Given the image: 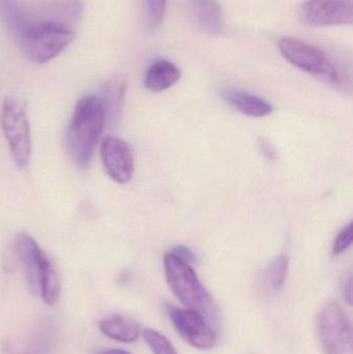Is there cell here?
Returning a JSON list of instances; mask_svg holds the SVG:
<instances>
[{
  "label": "cell",
  "instance_id": "6da1fadb",
  "mask_svg": "<svg viewBox=\"0 0 353 354\" xmlns=\"http://www.w3.org/2000/svg\"><path fill=\"white\" fill-rule=\"evenodd\" d=\"M105 124V110L99 97L97 95L81 97L75 106L66 132L68 153L81 169H86L90 164Z\"/></svg>",
  "mask_w": 353,
  "mask_h": 354
},
{
  "label": "cell",
  "instance_id": "7a4b0ae2",
  "mask_svg": "<svg viewBox=\"0 0 353 354\" xmlns=\"http://www.w3.org/2000/svg\"><path fill=\"white\" fill-rule=\"evenodd\" d=\"M164 270L170 290L186 309L202 314L211 324L218 326L219 311L217 304L199 280L192 264L169 252L164 257Z\"/></svg>",
  "mask_w": 353,
  "mask_h": 354
},
{
  "label": "cell",
  "instance_id": "3957f363",
  "mask_svg": "<svg viewBox=\"0 0 353 354\" xmlns=\"http://www.w3.org/2000/svg\"><path fill=\"white\" fill-rule=\"evenodd\" d=\"M279 51L290 64L331 86L344 89L350 84V77L335 58L313 44L284 37L279 41Z\"/></svg>",
  "mask_w": 353,
  "mask_h": 354
},
{
  "label": "cell",
  "instance_id": "277c9868",
  "mask_svg": "<svg viewBox=\"0 0 353 354\" xmlns=\"http://www.w3.org/2000/svg\"><path fill=\"white\" fill-rule=\"evenodd\" d=\"M76 33L72 27L50 21H33L17 39L21 52L33 64H47L66 49Z\"/></svg>",
  "mask_w": 353,
  "mask_h": 354
},
{
  "label": "cell",
  "instance_id": "5b68a950",
  "mask_svg": "<svg viewBox=\"0 0 353 354\" xmlns=\"http://www.w3.org/2000/svg\"><path fill=\"white\" fill-rule=\"evenodd\" d=\"M1 127L17 166L27 167L31 158V133L27 107L22 100L6 97L2 104Z\"/></svg>",
  "mask_w": 353,
  "mask_h": 354
},
{
  "label": "cell",
  "instance_id": "8992f818",
  "mask_svg": "<svg viewBox=\"0 0 353 354\" xmlns=\"http://www.w3.org/2000/svg\"><path fill=\"white\" fill-rule=\"evenodd\" d=\"M317 326L325 354H353L352 322L337 301L321 310Z\"/></svg>",
  "mask_w": 353,
  "mask_h": 354
},
{
  "label": "cell",
  "instance_id": "52a82bcc",
  "mask_svg": "<svg viewBox=\"0 0 353 354\" xmlns=\"http://www.w3.org/2000/svg\"><path fill=\"white\" fill-rule=\"evenodd\" d=\"M172 326L187 343L200 351H209L217 344V333L213 324L198 312L167 306Z\"/></svg>",
  "mask_w": 353,
  "mask_h": 354
},
{
  "label": "cell",
  "instance_id": "ba28073f",
  "mask_svg": "<svg viewBox=\"0 0 353 354\" xmlns=\"http://www.w3.org/2000/svg\"><path fill=\"white\" fill-rule=\"evenodd\" d=\"M298 18L309 27L350 25L353 21L352 0H306L298 8Z\"/></svg>",
  "mask_w": 353,
  "mask_h": 354
},
{
  "label": "cell",
  "instance_id": "9c48e42d",
  "mask_svg": "<svg viewBox=\"0 0 353 354\" xmlns=\"http://www.w3.org/2000/svg\"><path fill=\"white\" fill-rule=\"evenodd\" d=\"M101 158L108 176L120 185L132 180L135 171L134 155L130 145L117 137L107 136L101 143Z\"/></svg>",
  "mask_w": 353,
  "mask_h": 354
},
{
  "label": "cell",
  "instance_id": "30bf717a",
  "mask_svg": "<svg viewBox=\"0 0 353 354\" xmlns=\"http://www.w3.org/2000/svg\"><path fill=\"white\" fill-rule=\"evenodd\" d=\"M16 252L22 264L27 283L33 293L37 295L39 272L48 256L33 237L27 233H20L16 239Z\"/></svg>",
  "mask_w": 353,
  "mask_h": 354
},
{
  "label": "cell",
  "instance_id": "8fae6325",
  "mask_svg": "<svg viewBox=\"0 0 353 354\" xmlns=\"http://www.w3.org/2000/svg\"><path fill=\"white\" fill-rule=\"evenodd\" d=\"M189 15L202 32L220 35L225 29L223 12L217 0H186Z\"/></svg>",
  "mask_w": 353,
  "mask_h": 354
},
{
  "label": "cell",
  "instance_id": "7c38bea8",
  "mask_svg": "<svg viewBox=\"0 0 353 354\" xmlns=\"http://www.w3.org/2000/svg\"><path fill=\"white\" fill-rule=\"evenodd\" d=\"M223 97L232 108L250 118H263L273 112L274 107L269 102L254 93L240 89H225Z\"/></svg>",
  "mask_w": 353,
  "mask_h": 354
},
{
  "label": "cell",
  "instance_id": "4fadbf2b",
  "mask_svg": "<svg viewBox=\"0 0 353 354\" xmlns=\"http://www.w3.org/2000/svg\"><path fill=\"white\" fill-rule=\"evenodd\" d=\"M182 73L173 62L166 59L155 60L145 74L144 85L149 91L161 93L180 81Z\"/></svg>",
  "mask_w": 353,
  "mask_h": 354
},
{
  "label": "cell",
  "instance_id": "5bb4252c",
  "mask_svg": "<svg viewBox=\"0 0 353 354\" xmlns=\"http://www.w3.org/2000/svg\"><path fill=\"white\" fill-rule=\"evenodd\" d=\"M126 79L124 76H114L102 87L99 100L105 110L106 122L111 124L120 118L126 97Z\"/></svg>",
  "mask_w": 353,
  "mask_h": 354
},
{
  "label": "cell",
  "instance_id": "9a60e30c",
  "mask_svg": "<svg viewBox=\"0 0 353 354\" xmlns=\"http://www.w3.org/2000/svg\"><path fill=\"white\" fill-rule=\"evenodd\" d=\"M99 330L108 338L122 343L138 341L141 328L136 320L124 315H112L99 322Z\"/></svg>",
  "mask_w": 353,
  "mask_h": 354
},
{
  "label": "cell",
  "instance_id": "2e32d148",
  "mask_svg": "<svg viewBox=\"0 0 353 354\" xmlns=\"http://www.w3.org/2000/svg\"><path fill=\"white\" fill-rule=\"evenodd\" d=\"M0 22L18 39L33 19L18 0H0Z\"/></svg>",
  "mask_w": 353,
  "mask_h": 354
},
{
  "label": "cell",
  "instance_id": "e0dca14e",
  "mask_svg": "<svg viewBox=\"0 0 353 354\" xmlns=\"http://www.w3.org/2000/svg\"><path fill=\"white\" fill-rule=\"evenodd\" d=\"M289 259L281 255L271 260L263 272L260 288L267 295H276L283 289L287 279Z\"/></svg>",
  "mask_w": 353,
  "mask_h": 354
},
{
  "label": "cell",
  "instance_id": "ac0fdd59",
  "mask_svg": "<svg viewBox=\"0 0 353 354\" xmlns=\"http://www.w3.org/2000/svg\"><path fill=\"white\" fill-rule=\"evenodd\" d=\"M168 0H143L144 18L149 30H155L165 18Z\"/></svg>",
  "mask_w": 353,
  "mask_h": 354
},
{
  "label": "cell",
  "instance_id": "d6986e66",
  "mask_svg": "<svg viewBox=\"0 0 353 354\" xmlns=\"http://www.w3.org/2000/svg\"><path fill=\"white\" fill-rule=\"evenodd\" d=\"M143 338L153 354H178L164 335L153 328L142 330Z\"/></svg>",
  "mask_w": 353,
  "mask_h": 354
},
{
  "label": "cell",
  "instance_id": "ffe728a7",
  "mask_svg": "<svg viewBox=\"0 0 353 354\" xmlns=\"http://www.w3.org/2000/svg\"><path fill=\"white\" fill-rule=\"evenodd\" d=\"M352 239L353 224L352 222H350L338 233L337 237H336L333 243V255H341L344 252L347 251L350 245H352Z\"/></svg>",
  "mask_w": 353,
  "mask_h": 354
},
{
  "label": "cell",
  "instance_id": "44dd1931",
  "mask_svg": "<svg viewBox=\"0 0 353 354\" xmlns=\"http://www.w3.org/2000/svg\"><path fill=\"white\" fill-rule=\"evenodd\" d=\"M258 147L260 153H263V157L267 160V161H276L278 158L277 151H276L274 145L269 142V140L265 138H260L258 141Z\"/></svg>",
  "mask_w": 353,
  "mask_h": 354
},
{
  "label": "cell",
  "instance_id": "7402d4cb",
  "mask_svg": "<svg viewBox=\"0 0 353 354\" xmlns=\"http://www.w3.org/2000/svg\"><path fill=\"white\" fill-rule=\"evenodd\" d=\"M170 253L174 254V255L178 256V258L188 262V263L192 264L195 261L194 253L184 245H176L170 251Z\"/></svg>",
  "mask_w": 353,
  "mask_h": 354
},
{
  "label": "cell",
  "instance_id": "603a6c76",
  "mask_svg": "<svg viewBox=\"0 0 353 354\" xmlns=\"http://www.w3.org/2000/svg\"><path fill=\"white\" fill-rule=\"evenodd\" d=\"M342 295H343L344 299L348 305H352V274H348L347 276L342 281L341 285Z\"/></svg>",
  "mask_w": 353,
  "mask_h": 354
},
{
  "label": "cell",
  "instance_id": "cb8c5ba5",
  "mask_svg": "<svg viewBox=\"0 0 353 354\" xmlns=\"http://www.w3.org/2000/svg\"><path fill=\"white\" fill-rule=\"evenodd\" d=\"M97 354H132L122 349H106V351H99Z\"/></svg>",
  "mask_w": 353,
  "mask_h": 354
},
{
  "label": "cell",
  "instance_id": "d4e9b609",
  "mask_svg": "<svg viewBox=\"0 0 353 354\" xmlns=\"http://www.w3.org/2000/svg\"><path fill=\"white\" fill-rule=\"evenodd\" d=\"M4 354H19V353H15V351H12V348H10V347H6V348L4 349Z\"/></svg>",
  "mask_w": 353,
  "mask_h": 354
}]
</instances>
